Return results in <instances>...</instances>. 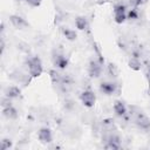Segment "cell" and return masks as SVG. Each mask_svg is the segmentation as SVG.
Returning a JSON list of instances; mask_svg holds the SVG:
<instances>
[{"label": "cell", "instance_id": "obj_8", "mask_svg": "<svg viewBox=\"0 0 150 150\" xmlns=\"http://www.w3.org/2000/svg\"><path fill=\"white\" fill-rule=\"evenodd\" d=\"M9 21L12 23L13 27H15L16 29H25L29 26V23L20 15H16V14H13L9 16Z\"/></svg>", "mask_w": 150, "mask_h": 150}, {"label": "cell", "instance_id": "obj_14", "mask_svg": "<svg viewBox=\"0 0 150 150\" xmlns=\"http://www.w3.org/2000/svg\"><path fill=\"white\" fill-rule=\"evenodd\" d=\"M75 27L79 29V30H86L88 29L89 27V22H88V19L83 15H79L75 18Z\"/></svg>", "mask_w": 150, "mask_h": 150}, {"label": "cell", "instance_id": "obj_21", "mask_svg": "<svg viewBox=\"0 0 150 150\" xmlns=\"http://www.w3.org/2000/svg\"><path fill=\"white\" fill-rule=\"evenodd\" d=\"M146 75H148V77H149V81H150V63H149V66H148V69H146Z\"/></svg>", "mask_w": 150, "mask_h": 150}, {"label": "cell", "instance_id": "obj_11", "mask_svg": "<svg viewBox=\"0 0 150 150\" xmlns=\"http://www.w3.org/2000/svg\"><path fill=\"white\" fill-rule=\"evenodd\" d=\"M112 109H114V112H115V115H116L117 117H124V116L127 115V111H128L127 105L124 104V102L118 101V100L114 102Z\"/></svg>", "mask_w": 150, "mask_h": 150}, {"label": "cell", "instance_id": "obj_13", "mask_svg": "<svg viewBox=\"0 0 150 150\" xmlns=\"http://www.w3.org/2000/svg\"><path fill=\"white\" fill-rule=\"evenodd\" d=\"M21 95V89L18 86H8L5 89V96L13 100V98H18Z\"/></svg>", "mask_w": 150, "mask_h": 150}, {"label": "cell", "instance_id": "obj_6", "mask_svg": "<svg viewBox=\"0 0 150 150\" xmlns=\"http://www.w3.org/2000/svg\"><path fill=\"white\" fill-rule=\"evenodd\" d=\"M134 122L142 130H149L150 129V118L145 114H143L142 111H139V112H137L135 115Z\"/></svg>", "mask_w": 150, "mask_h": 150}, {"label": "cell", "instance_id": "obj_19", "mask_svg": "<svg viewBox=\"0 0 150 150\" xmlns=\"http://www.w3.org/2000/svg\"><path fill=\"white\" fill-rule=\"evenodd\" d=\"M27 5H29L30 7H39L41 5L42 0H25Z\"/></svg>", "mask_w": 150, "mask_h": 150}, {"label": "cell", "instance_id": "obj_7", "mask_svg": "<svg viewBox=\"0 0 150 150\" xmlns=\"http://www.w3.org/2000/svg\"><path fill=\"white\" fill-rule=\"evenodd\" d=\"M100 91L107 96H111L117 91V84L112 81H104L100 83Z\"/></svg>", "mask_w": 150, "mask_h": 150}, {"label": "cell", "instance_id": "obj_18", "mask_svg": "<svg viewBox=\"0 0 150 150\" xmlns=\"http://www.w3.org/2000/svg\"><path fill=\"white\" fill-rule=\"evenodd\" d=\"M11 146H12V142H11V139H8V138H4V139L1 141V146H0L1 150H7V149H9Z\"/></svg>", "mask_w": 150, "mask_h": 150}, {"label": "cell", "instance_id": "obj_12", "mask_svg": "<svg viewBox=\"0 0 150 150\" xmlns=\"http://www.w3.org/2000/svg\"><path fill=\"white\" fill-rule=\"evenodd\" d=\"M2 116L6 117L7 120H15V118H18L19 112H18V110L11 104V105H7V107H4V108H2Z\"/></svg>", "mask_w": 150, "mask_h": 150}, {"label": "cell", "instance_id": "obj_3", "mask_svg": "<svg viewBox=\"0 0 150 150\" xmlns=\"http://www.w3.org/2000/svg\"><path fill=\"white\" fill-rule=\"evenodd\" d=\"M80 101L86 108H93L95 105V102H96V95H95V93L93 90L86 89V90H83L81 93Z\"/></svg>", "mask_w": 150, "mask_h": 150}, {"label": "cell", "instance_id": "obj_9", "mask_svg": "<svg viewBox=\"0 0 150 150\" xmlns=\"http://www.w3.org/2000/svg\"><path fill=\"white\" fill-rule=\"evenodd\" d=\"M38 138H39V141H40L41 143H45V144L50 143V142L53 141L52 130H50L49 128H47V127L41 128V129L39 130V132H38Z\"/></svg>", "mask_w": 150, "mask_h": 150}, {"label": "cell", "instance_id": "obj_1", "mask_svg": "<svg viewBox=\"0 0 150 150\" xmlns=\"http://www.w3.org/2000/svg\"><path fill=\"white\" fill-rule=\"evenodd\" d=\"M27 68L28 73L32 77H39L43 71L42 61L39 56H32L27 60Z\"/></svg>", "mask_w": 150, "mask_h": 150}, {"label": "cell", "instance_id": "obj_5", "mask_svg": "<svg viewBox=\"0 0 150 150\" xmlns=\"http://www.w3.org/2000/svg\"><path fill=\"white\" fill-rule=\"evenodd\" d=\"M52 61L55 68L57 69H66L69 64V59L61 53H54L52 56Z\"/></svg>", "mask_w": 150, "mask_h": 150}, {"label": "cell", "instance_id": "obj_2", "mask_svg": "<svg viewBox=\"0 0 150 150\" xmlns=\"http://www.w3.org/2000/svg\"><path fill=\"white\" fill-rule=\"evenodd\" d=\"M128 8L124 4H117L114 6V20L116 23H123L127 21Z\"/></svg>", "mask_w": 150, "mask_h": 150}, {"label": "cell", "instance_id": "obj_10", "mask_svg": "<svg viewBox=\"0 0 150 150\" xmlns=\"http://www.w3.org/2000/svg\"><path fill=\"white\" fill-rule=\"evenodd\" d=\"M105 149H110V150H117L121 148V138L115 135V134H111L108 139H107V144L104 145Z\"/></svg>", "mask_w": 150, "mask_h": 150}, {"label": "cell", "instance_id": "obj_20", "mask_svg": "<svg viewBox=\"0 0 150 150\" xmlns=\"http://www.w3.org/2000/svg\"><path fill=\"white\" fill-rule=\"evenodd\" d=\"M148 0H132V7H141Z\"/></svg>", "mask_w": 150, "mask_h": 150}, {"label": "cell", "instance_id": "obj_17", "mask_svg": "<svg viewBox=\"0 0 150 150\" xmlns=\"http://www.w3.org/2000/svg\"><path fill=\"white\" fill-rule=\"evenodd\" d=\"M139 16L138 7H131L127 12V20H137Z\"/></svg>", "mask_w": 150, "mask_h": 150}, {"label": "cell", "instance_id": "obj_15", "mask_svg": "<svg viewBox=\"0 0 150 150\" xmlns=\"http://www.w3.org/2000/svg\"><path fill=\"white\" fill-rule=\"evenodd\" d=\"M61 32H62L63 36H64L67 40H69V41H75L76 38H77L76 30H74V29H71V28H69V27H63V28H61Z\"/></svg>", "mask_w": 150, "mask_h": 150}, {"label": "cell", "instance_id": "obj_4", "mask_svg": "<svg viewBox=\"0 0 150 150\" xmlns=\"http://www.w3.org/2000/svg\"><path fill=\"white\" fill-rule=\"evenodd\" d=\"M102 66H103V61L102 60H96L93 59L90 60L89 64H88V74L90 77H100V75L102 74Z\"/></svg>", "mask_w": 150, "mask_h": 150}, {"label": "cell", "instance_id": "obj_16", "mask_svg": "<svg viewBox=\"0 0 150 150\" xmlns=\"http://www.w3.org/2000/svg\"><path fill=\"white\" fill-rule=\"evenodd\" d=\"M129 67L132 69V70H139L141 67H142V63H141V60L139 57H135V56H131V59L129 60Z\"/></svg>", "mask_w": 150, "mask_h": 150}]
</instances>
